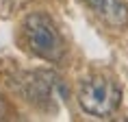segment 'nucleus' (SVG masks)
Masks as SVG:
<instances>
[{
  "mask_svg": "<svg viewBox=\"0 0 128 122\" xmlns=\"http://www.w3.org/2000/svg\"><path fill=\"white\" fill-rule=\"evenodd\" d=\"M4 115H7V105H4V100L0 98V120H2Z\"/></svg>",
  "mask_w": 128,
  "mask_h": 122,
  "instance_id": "39448f33",
  "label": "nucleus"
},
{
  "mask_svg": "<svg viewBox=\"0 0 128 122\" xmlns=\"http://www.w3.org/2000/svg\"><path fill=\"white\" fill-rule=\"evenodd\" d=\"M54 76L50 72H28L24 74L22 81V94L26 100L35 105H46L52 100V87H54Z\"/></svg>",
  "mask_w": 128,
  "mask_h": 122,
  "instance_id": "7ed1b4c3",
  "label": "nucleus"
},
{
  "mask_svg": "<svg viewBox=\"0 0 128 122\" xmlns=\"http://www.w3.org/2000/svg\"><path fill=\"white\" fill-rule=\"evenodd\" d=\"M22 28H24L28 50L33 54H37L44 61H52V63L63 59L65 41H63L56 24L52 22V18L48 13H44V11L28 13L24 24H22Z\"/></svg>",
  "mask_w": 128,
  "mask_h": 122,
  "instance_id": "f03ea898",
  "label": "nucleus"
},
{
  "mask_svg": "<svg viewBox=\"0 0 128 122\" xmlns=\"http://www.w3.org/2000/svg\"><path fill=\"white\" fill-rule=\"evenodd\" d=\"M78 105L94 118H111L122 105L120 83L106 74H89L78 83Z\"/></svg>",
  "mask_w": 128,
  "mask_h": 122,
  "instance_id": "f257e3e1",
  "label": "nucleus"
},
{
  "mask_svg": "<svg viewBox=\"0 0 128 122\" xmlns=\"http://www.w3.org/2000/svg\"><path fill=\"white\" fill-rule=\"evenodd\" d=\"M102 22L113 28L128 26V7L124 0H85Z\"/></svg>",
  "mask_w": 128,
  "mask_h": 122,
  "instance_id": "20e7f679",
  "label": "nucleus"
}]
</instances>
